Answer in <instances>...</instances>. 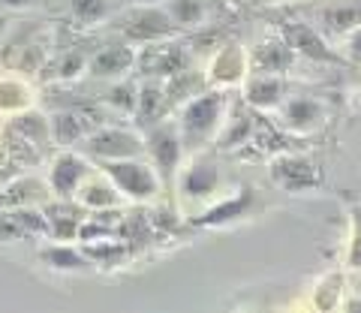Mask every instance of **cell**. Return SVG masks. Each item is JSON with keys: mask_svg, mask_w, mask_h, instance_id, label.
<instances>
[{"mask_svg": "<svg viewBox=\"0 0 361 313\" xmlns=\"http://www.w3.org/2000/svg\"><path fill=\"white\" fill-rule=\"evenodd\" d=\"M223 115H226V97L220 91H211V94H202L196 99H190L184 115H180V142L187 145H199L211 139L214 133L220 130L223 124Z\"/></svg>", "mask_w": 361, "mask_h": 313, "instance_id": "6da1fadb", "label": "cell"}, {"mask_svg": "<svg viewBox=\"0 0 361 313\" xmlns=\"http://www.w3.org/2000/svg\"><path fill=\"white\" fill-rule=\"evenodd\" d=\"M106 175L111 178V184L121 193H127L130 199H154L160 190V178L148 163H139L135 156H121V160L106 163Z\"/></svg>", "mask_w": 361, "mask_h": 313, "instance_id": "7a4b0ae2", "label": "cell"}, {"mask_svg": "<svg viewBox=\"0 0 361 313\" xmlns=\"http://www.w3.org/2000/svg\"><path fill=\"white\" fill-rule=\"evenodd\" d=\"M271 181H274L280 190L286 193H310V190H319L322 187V169L304 156H277L271 163Z\"/></svg>", "mask_w": 361, "mask_h": 313, "instance_id": "3957f363", "label": "cell"}, {"mask_svg": "<svg viewBox=\"0 0 361 313\" xmlns=\"http://www.w3.org/2000/svg\"><path fill=\"white\" fill-rule=\"evenodd\" d=\"M175 30H178V25L169 18L166 9H160L157 4H145L123 18V33L133 39H145V42L166 39V37H172Z\"/></svg>", "mask_w": 361, "mask_h": 313, "instance_id": "277c9868", "label": "cell"}, {"mask_svg": "<svg viewBox=\"0 0 361 313\" xmlns=\"http://www.w3.org/2000/svg\"><path fill=\"white\" fill-rule=\"evenodd\" d=\"M180 151H184V142H180V130L172 124H160L148 133V154L154 166L160 169L166 178L175 175L178 163H180Z\"/></svg>", "mask_w": 361, "mask_h": 313, "instance_id": "5b68a950", "label": "cell"}, {"mask_svg": "<svg viewBox=\"0 0 361 313\" xmlns=\"http://www.w3.org/2000/svg\"><path fill=\"white\" fill-rule=\"evenodd\" d=\"M145 145L127 130H99L87 136L85 151L99 160H121V156H139Z\"/></svg>", "mask_w": 361, "mask_h": 313, "instance_id": "8992f818", "label": "cell"}, {"mask_svg": "<svg viewBox=\"0 0 361 313\" xmlns=\"http://www.w3.org/2000/svg\"><path fill=\"white\" fill-rule=\"evenodd\" d=\"M283 39L289 42L292 51L301 54V58H310V61H319V63H343L341 54L334 49H329V42L322 39V33L313 30L310 25H289Z\"/></svg>", "mask_w": 361, "mask_h": 313, "instance_id": "52a82bcc", "label": "cell"}, {"mask_svg": "<svg viewBox=\"0 0 361 313\" xmlns=\"http://www.w3.org/2000/svg\"><path fill=\"white\" fill-rule=\"evenodd\" d=\"M220 181H223V175H220V169L214 163L193 160L187 169H180L178 190H180V196H187V199H208V196L217 193Z\"/></svg>", "mask_w": 361, "mask_h": 313, "instance_id": "ba28073f", "label": "cell"}, {"mask_svg": "<svg viewBox=\"0 0 361 313\" xmlns=\"http://www.w3.org/2000/svg\"><path fill=\"white\" fill-rule=\"evenodd\" d=\"M280 106H283V124L292 133H313L325 121V106L313 97H292L283 99Z\"/></svg>", "mask_w": 361, "mask_h": 313, "instance_id": "9c48e42d", "label": "cell"}, {"mask_svg": "<svg viewBox=\"0 0 361 313\" xmlns=\"http://www.w3.org/2000/svg\"><path fill=\"white\" fill-rule=\"evenodd\" d=\"M322 33L329 37H346L361 25V0H337L319 9Z\"/></svg>", "mask_w": 361, "mask_h": 313, "instance_id": "30bf717a", "label": "cell"}, {"mask_svg": "<svg viewBox=\"0 0 361 313\" xmlns=\"http://www.w3.org/2000/svg\"><path fill=\"white\" fill-rule=\"evenodd\" d=\"M253 190L250 187H244L238 190V193H232L229 199H223V202H217L214 208L205 211V217H199L196 223L199 226H223V223H232V220H241L250 214V208H253Z\"/></svg>", "mask_w": 361, "mask_h": 313, "instance_id": "8fae6325", "label": "cell"}, {"mask_svg": "<svg viewBox=\"0 0 361 313\" xmlns=\"http://www.w3.org/2000/svg\"><path fill=\"white\" fill-rule=\"evenodd\" d=\"M85 175H87V163L82 160V156H75V154H61L58 160H54V169L49 175V184L51 190L58 196H73L78 184L85 181Z\"/></svg>", "mask_w": 361, "mask_h": 313, "instance_id": "7c38bea8", "label": "cell"}, {"mask_svg": "<svg viewBox=\"0 0 361 313\" xmlns=\"http://www.w3.org/2000/svg\"><path fill=\"white\" fill-rule=\"evenodd\" d=\"M283 94H286V82L283 75H274V73H259L247 85V103L256 109H277L286 99Z\"/></svg>", "mask_w": 361, "mask_h": 313, "instance_id": "4fadbf2b", "label": "cell"}, {"mask_svg": "<svg viewBox=\"0 0 361 313\" xmlns=\"http://www.w3.org/2000/svg\"><path fill=\"white\" fill-rule=\"evenodd\" d=\"M292 58H295V51L289 49L286 39H268L262 46L256 49L253 54V66L256 73H274V75H283L289 70Z\"/></svg>", "mask_w": 361, "mask_h": 313, "instance_id": "5bb4252c", "label": "cell"}, {"mask_svg": "<svg viewBox=\"0 0 361 313\" xmlns=\"http://www.w3.org/2000/svg\"><path fill=\"white\" fill-rule=\"evenodd\" d=\"M133 61H135V54H133L130 49H123V46H109V49H103V51L94 54V61H90V75H97V78L121 75V73L130 70Z\"/></svg>", "mask_w": 361, "mask_h": 313, "instance_id": "9a60e30c", "label": "cell"}, {"mask_svg": "<svg viewBox=\"0 0 361 313\" xmlns=\"http://www.w3.org/2000/svg\"><path fill=\"white\" fill-rule=\"evenodd\" d=\"M51 127H54V139L61 145H70V142H78L87 136V124H85L82 111H61V115L51 121Z\"/></svg>", "mask_w": 361, "mask_h": 313, "instance_id": "2e32d148", "label": "cell"}, {"mask_svg": "<svg viewBox=\"0 0 361 313\" xmlns=\"http://www.w3.org/2000/svg\"><path fill=\"white\" fill-rule=\"evenodd\" d=\"M166 13L178 27H196L205 21V4L202 0H169Z\"/></svg>", "mask_w": 361, "mask_h": 313, "instance_id": "e0dca14e", "label": "cell"}, {"mask_svg": "<svg viewBox=\"0 0 361 313\" xmlns=\"http://www.w3.org/2000/svg\"><path fill=\"white\" fill-rule=\"evenodd\" d=\"M42 259L49 262L51 268H58V271H87V259L85 253H78L73 247H63V244H54V247H45L42 250Z\"/></svg>", "mask_w": 361, "mask_h": 313, "instance_id": "ac0fdd59", "label": "cell"}, {"mask_svg": "<svg viewBox=\"0 0 361 313\" xmlns=\"http://www.w3.org/2000/svg\"><path fill=\"white\" fill-rule=\"evenodd\" d=\"M211 73H214V82H220V85H232V82H238V78L244 75V54H241L238 49L223 51L220 58L214 61Z\"/></svg>", "mask_w": 361, "mask_h": 313, "instance_id": "d6986e66", "label": "cell"}, {"mask_svg": "<svg viewBox=\"0 0 361 313\" xmlns=\"http://www.w3.org/2000/svg\"><path fill=\"white\" fill-rule=\"evenodd\" d=\"M223 133H220V148H235V145H241L250 139V133H253V118L247 115V111H238L235 118L229 121H223Z\"/></svg>", "mask_w": 361, "mask_h": 313, "instance_id": "ffe728a7", "label": "cell"}, {"mask_svg": "<svg viewBox=\"0 0 361 313\" xmlns=\"http://www.w3.org/2000/svg\"><path fill=\"white\" fill-rule=\"evenodd\" d=\"M166 106V94L157 85H145L139 97H135V109H139V124H154V118L160 115V109Z\"/></svg>", "mask_w": 361, "mask_h": 313, "instance_id": "44dd1931", "label": "cell"}, {"mask_svg": "<svg viewBox=\"0 0 361 313\" xmlns=\"http://www.w3.org/2000/svg\"><path fill=\"white\" fill-rule=\"evenodd\" d=\"M82 202L90 208H109V205H118V196H115V184H106V181H90L82 190Z\"/></svg>", "mask_w": 361, "mask_h": 313, "instance_id": "7402d4cb", "label": "cell"}, {"mask_svg": "<svg viewBox=\"0 0 361 313\" xmlns=\"http://www.w3.org/2000/svg\"><path fill=\"white\" fill-rule=\"evenodd\" d=\"M73 16L82 25H94L109 16V0H73Z\"/></svg>", "mask_w": 361, "mask_h": 313, "instance_id": "603a6c76", "label": "cell"}, {"mask_svg": "<svg viewBox=\"0 0 361 313\" xmlns=\"http://www.w3.org/2000/svg\"><path fill=\"white\" fill-rule=\"evenodd\" d=\"M187 66V54L180 49H169V51H160V58L151 66V73H160V75H180Z\"/></svg>", "mask_w": 361, "mask_h": 313, "instance_id": "cb8c5ba5", "label": "cell"}, {"mask_svg": "<svg viewBox=\"0 0 361 313\" xmlns=\"http://www.w3.org/2000/svg\"><path fill=\"white\" fill-rule=\"evenodd\" d=\"M135 97H139V94L133 91V85L123 82V85H115L109 91V103L115 109H123V111H135Z\"/></svg>", "mask_w": 361, "mask_h": 313, "instance_id": "d4e9b609", "label": "cell"}, {"mask_svg": "<svg viewBox=\"0 0 361 313\" xmlns=\"http://www.w3.org/2000/svg\"><path fill=\"white\" fill-rule=\"evenodd\" d=\"M87 66V61H85V54L82 51H73V54H66L63 58V63H61V75L63 78H75L78 73H82Z\"/></svg>", "mask_w": 361, "mask_h": 313, "instance_id": "484cf974", "label": "cell"}, {"mask_svg": "<svg viewBox=\"0 0 361 313\" xmlns=\"http://www.w3.org/2000/svg\"><path fill=\"white\" fill-rule=\"evenodd\" d=\"M346 54L361 63V25L353 33H346Z\"/></svg>", "mask_w": 361, "mask_h": 313, "instance_id": "4316f807", "label": "cell"}, {"mask_svg": "<svg viewBox=\"0 0 361 313\" xmlns=\"http://www.w3.org/2000/svg\"><path fill=\"white\" fill-rule=\"evenodd\" d=\"M349 262H353V268H361V229L355 232V241L349 247Z\"/></svg>", "mask_w": 361, "mask_h": 313, "instance_id": "83f0119b", "label": "cell"}, {"mask_svg": "<svg viewBox=\"0 0 361 313\" xmlns=\"http://www.w3.org/2000/svg\"><path fill=\"white\" fill-rule=\"evenodd\" d=\"M4 6H9V9H25V6H30L33 0H0Z\"/></svg>", "mask_w": 361, "mask_h": 313, "instance_id": "f1b7e54d", "label": "cell"}, {"mask_svg": "<svg viewBox=\"0 0 361 313\" xmlns=\"http://www.w3.org/2000/svg\"><path fill=\"white\" fill-rule=\"evenodd\" d=\"M130 4H135V6H145V4H160V0H130Z\"/></svg>", "mask_w": 361, "mask_h": 313, "instance_id": "f546056e", "label": "cell"}]
</instances>
